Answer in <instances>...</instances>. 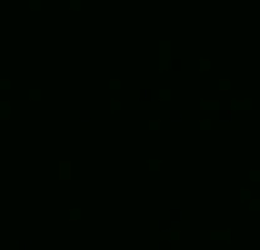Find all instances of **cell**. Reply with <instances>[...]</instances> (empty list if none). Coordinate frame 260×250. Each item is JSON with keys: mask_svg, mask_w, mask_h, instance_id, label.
I'll return each instance as SVG.
<instances>
[]
</instances>
